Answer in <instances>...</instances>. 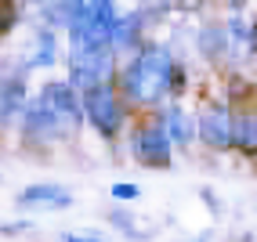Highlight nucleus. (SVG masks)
<instances>
[{"label":"nucleus","instance_id":"obj_5","mask_svg":"<svg viewBox=\"0 0 257 242\" xmlns=\"http://www.w3.org/2000/svg\"><path fill=\"white\" fill-rule=\"evenodd\" d=\"M83 105H87L91 123H94L101 134H112V130L119 127V101H116V94L105 87V83L83 91Z\"/></svg>","mask_w":257,"mask_h":242},{"label":"nucleus","instance_id":"obj_9","mask_svg":"<svg viewBox=\"0 0 257 242\" xmlns=\"http://www.w3.org/2000/svg\"><path fill=\"white\" fill-rule=\"evenodd\" d=\"M22 202H51V206H65L69 202V192H62L55 184H37V188H26Z\"/></svg>","mask_w":257,"mask_h":242},{"label":"nucleus","instance_id":"obj_1","mask_svg":"<svg viewBox=\"0 0 257 242\" xmlns=\"http://www.w3.org/2000/svg\"><path fill=\"white\" fill-rule=\"evenodd\" d=\"M80 123V105H76V94L62 83H51V87L29 105L26 112V134L29 137H40V141H51L58 134H69Z\"/></svg>","mask_w":257,"mask_h":242},{"label":"nucleus","instance_id":"obj_12","mask_svg":"<svg viewBox=\"0 0 257 242\" xmlns=\"http://www.w3.org/2000/svg\"><path fill=\"white\" fill-rule=\"evenodd\" d=\"M134 33H138V15L112 22V37H109V40H112L116 47H127V44H134Z\"/></svg>","mask_w":257,"mask_h":242},{"label":"nucleus","instance_id":"obj_10","mask_svg":"<svg viewBox=\"0 0 257 242\" xmlns=\"http://www.w3.org/2000/svg\"><path fill=\"white\" fill-rule=\"evenodd\" d=\"M163 123H167V134L174 137V141H188L192 137V127H188V119H185V112L181 109H167V116H163Z\"/></svg>","mask_w":257,"mask_h":242},{"label":"nucleus","instance_id":"obj_4","mask_svg":"<svg viewBox=\"0 0 257 242\" xmlns=\"http://www.w3.org/2000/svg\"><path fill=\"white\" fill-rule=\"evenodd\" d=\"M73 83L80 91H91L98 83H105L112 73V55L109 44H73Z\"/></svg>","mask_w":257,"mask_h":242},{"label":"nucleus","instance_id":"obj_11","mask_svg":"<svg viewBox=\"0 0 257 242\" xmlns=\"http://www.w3.org/2000/svg\"><path fill=\"white\" fill-rule=\"evenodd\" d=\"M235 145L246 148V152H257V119L253 116H246V119L235 123Z\"/></svg>","mask_w":257,"mask_h":242},{"label":"nucleus","instance_id":"obj_3","mask_svg":"<svg viewBox=\"0 0 257 242\" xmlns=\"http://www.w3.org/2000/svg\"><path fill=\"white\" fill-rule=\"evenodd\" d=\"M112 22H116L112 0H80L69 19L73 44H109Z\"/></svg>","mask_w":257,"mask_h":242},{"label":"nucleus","instance_id":"obj_2","mask_svg":"<svg viewBox=\"0 0 257 242\" xmlns=\"http://www.w3.org/2000/svg\"><path fill=\"white\" fill-rule=\"evenodd\" d=\"M170 76H174V62L163 47H145L127 69V94L134 101H156L160 94H167Z\"/></svg>","mask_w":257,"mask_h":242},{"label":"nucleus","instance_id":"obj_16","mask_svg":"<svg viewBox=\"0 0 257 242\" xmlns=\"http://www.w3.org/2000/svg\"><path fill=\"white\" fill-rule=\"evenodd\" d=\"M253 51H257V22H253Z\"/></svg>","mask_w":257,"mask_h":242},{"label":"nucleus","instance_id":"obj_15","mask_svg":"<svg viewBox=\"0 0 257 242\" xmlns=\"http://www.w3.org/2000/svg\"><path fill=\"white\" fill-rule=\"evenodd\" d=\"M112 195H116V199H134V195H138V188H134V184H116Z\"/></svg>","mask_w":257,"mask_h":242},{"label":"nucleus","instance_id":"obj_8","mask_svg":"<svg viewBox=\"0 0 257 242\" xmlns=\"http://www.w3.org/2000/svg\"><path fill=\"white\" fill-rule=\"evenodd\" d=\"M22 94L26 91H22V80L19 76H8L4 83H0V116H4V119L15 116V109L22 105Z\"/></svg>","mask_w":257,"mask_h":242},{"label":"nucleus","instance_id":"obj_7","mask_svg":"<svg viewBox=\"0 0 257 242\" xmlns=\"http://www.w3.org/2000/svg\"><path fill=\"white\" fill-rule=\"evenodd\" d=\"M199 130H203V137H207L214 148H228V145H235V123H232L228 109H210L207 116H203Z\"/></svg>","mask_w":257,"mask_h":242},{"label":"nucleus","instance_id":"obj_6","mask_svg":"<svg viewBox=\"0 0 257 242\" xmlns=\"http://www.w3.org/2000/svg\"><path fill=\"white\" fill-rule=\"evenodd\" d=\"M134 155L145 163V166H167L170 152H167V130L160 123H149L134 134Z\"/></svg>","mask_w":257,"mask_h":242},{"label":"nucleus","instance_id":"obj_13","mask_svg":"<svg viewBox=\"0 0 257 242\" xmlns=\"http://www.w3.org/2000/svg\"><path fill=\"white\" fill-rule=\"evenodd\" d=\"M51 58H55V37H51V33H40L37 55H33V65H51Z\"/></svg>","mask_w":257,"mask_h":242},{"label":"nucleus","instance_id":"obj_14","mask_svg":"<svg viewBox=\"0 0 257 242\" xmlns=\"http://www.w3.org/2000/svg\"><path fill=\"white\" fill-rule=\"evenodd\" d=\"M11 22H15V4L11 0H0V37L11 29Z\"/></svg>","mask_w":257,"mask_h":242}]
</instances>
